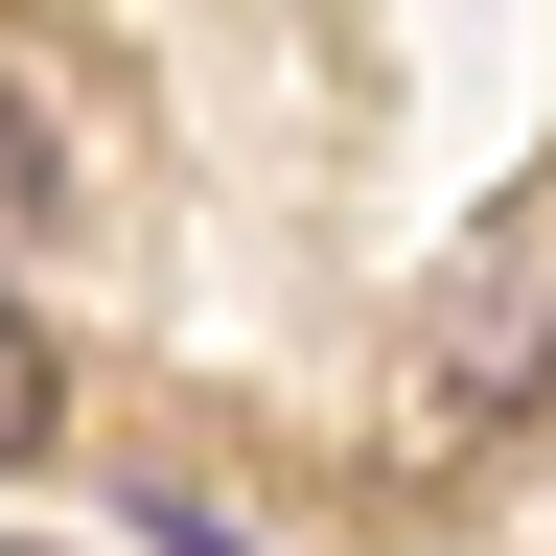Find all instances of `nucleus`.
Masks as SVG:
<instances>
[{
	"label": "nucleus",
	"mask_w": 556,
	"mask_h": 556,
	"mask_svg": "<svg viewBox=\"0 0 556 556\" xmlns=\"http://www.w3.org/2000/svg\"><path fill=\"white\" fill-rule=\"evenodd\" d=\"M533 394H556V302H486V325H441V371H417V464H441V441H510Z\"/></svg>",
	"instance_id": "obj_1"
},
{
	"label": "nucleus",
	"mask_w": 556,
	"mask_h": 556,
	"mask_svg": "<svg viewBox=\"0 0 556 556\" xmlns=\"http://www.w3.org/2000/svg\"><path fill=\"white\" fill-rule=\"evenodd\" d=\"M24 441H47V325L0 302V464H24Z\"/></svg>",
	"instance_id": "obj_3"
},
{
	"label": "nucleus",
	"mask_w": 556,
	"mask_h": 556,
	"mask_svg": "<svg viewBox=\"0 0 556 556\" xmlns=\"http://www.w3.org/2000/svg\"><path fill=\"white\" fill-rule=\"evenodd\" d=\"M70 163H93V116H70V93H47V70H24V47H0V255H24V232H47V208H70Z\"/></svg>",
	"instance_id": "obj_2"
}]
</instances>
